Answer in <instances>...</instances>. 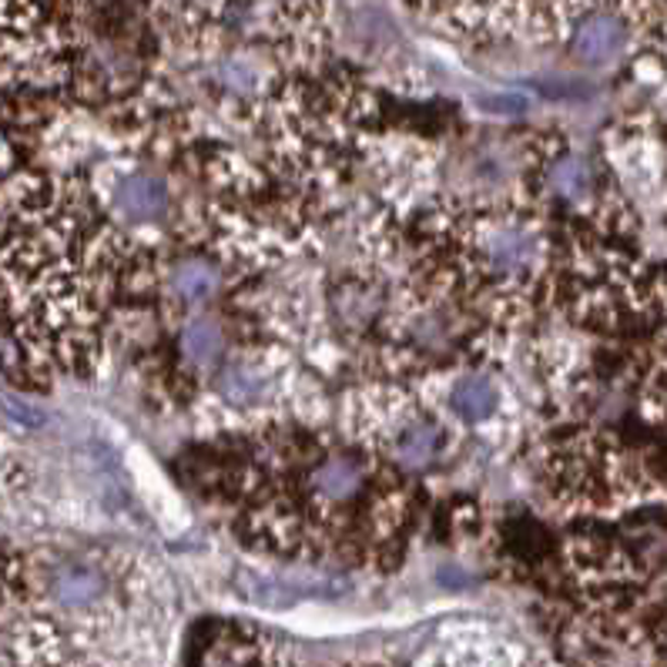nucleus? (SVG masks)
Returning <instances> with one entry per match:
<instances>
[{
    "mask_svg": "<svg viewBox=\"0 0 667 667\" xmlns=\"http://www.w3.org/2000/svg\"><path fill=\"white\" fill-rule=\"evenodd\" d=\"M212 473L242 536L279 557L380 567L409 527L406 473L369 440L275 423L242 436Z\"/></svg>",
    "mask_w": 667,
    "mask_h": 667,
    "instance_id": "nucleus-1",
    "label": "nucleus"
},
{
    "mask_svg": "<svg viewBox=\"0 0 667 667\" xmlns=\"http://www.w3.org/2000/svg\"><path fill=\"white\" fill-rule=\"evenodd\" d=\"M403 473H427L446 453V430L436 416L412 409L396 423H380V443H372Z\"/></svg>",
    "mask_w": 667,
    "mask_h": 667,
    "instance_id": "nucleus-2",
    "label": "nucleus"
},
{
    "mask_svg": "<svg viewBox=\"0 0 667 667\" xmlns=\"http://www.w3.org/2000/svg\"><path fill=\"white\" fill-rule=\"evenodd\" d=\"M416 667H594V664H580L567 657H533L493 638H464L427 654Z\"/></svg>",
    "mask_w": 667,
    "mask_h": 667,
    "instance_id": "nucleus-3",
    "label": "nucleus"
},
{
    "mask_svg": "<svg viewBox=\"0 0 667 667\" xmlns=\"http://www.w3.org/2000/svg\"><path fill=\"white\" fill-rule=\"evenodd\" d=\"M169 182L155 172H128L111 188V215L128 225H151L169 212Z\"/></svg>",
    "mask_w": 667,
    "mask_h": 667,
    "instance_id": "nucleus-4",
    "label": "nucleus"
},
{
    "mask_svg": "<svg viewBox=\"0 0 667 667\" xmlns=\"http://www.w3.org/2000/svg\"><path fill=\"white\" fill-rule=\"evenodd\" d=\"M225 329L219 319L195 312L185 316L175 336V359L185 376H205V372H219L225 362Z\"/></svg>",
    "mask_w": 667,
    "mask_h": 667,
    "instance_id": "nucleus-5",
    "label": "nucleus"
},
{
    "mask_svg": "<svg viewBox=\"0 0 667 667\" xmlns=\"http://www.w3.org/2000/svg\"><path fill=\"white\" fill-rule=\"evenodd\" d=\"M51 594L64 610H98L111 604V577L88 560H67L51 580Z\"/></svg>",
    "mask_w": 667,
    "mask_h": 667,
    "instance_id": "nucleus-6",
    "label": "nucleus"
},
{
    "mask_svg": "<svg viewBox=\"0 0 667 667\" xmlns=\"http://www.w3.org/2000/svg\"><path fill=\"white\" fill-rule=\"evenodd\" d=\"M628 27L617 14H588L570 34V51L580 64H607L623 51Z\"/></svg>",
    "mask_w": 667,
    "mask_h": 667,
    "instance_id": "nucleus-7",
    "label": "nucleus"
},
{
    "mask_svg": "<svg viewBox=\"0 0 667 667\" xmlns=\"http://www.w3.org/2000/svg\"><path fill=\"white\" fill-rule=\"evenodd\" d=\"M449 406L467 427H477V423L493 420V412L499 406V390L486 372L470 369V372H464V376H456V383L449 390Z\"/></svg>",
    "mask_w": 667,
    "mask_h": 667,
    "instance_id": "nucleus-8",
    "label": "nucleus"
}]
</instances>
